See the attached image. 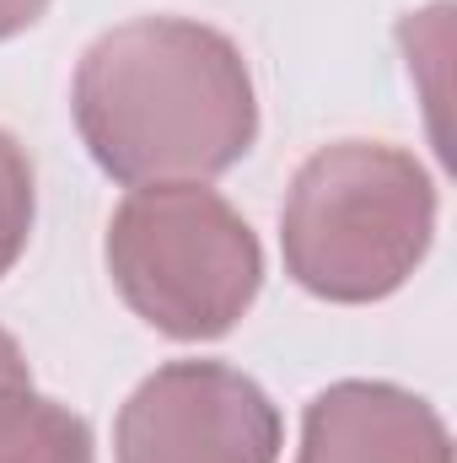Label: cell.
I'll return each instance as SVG.
<instances>
[{
    "label": "cell",
    "mask_w": 457,
    "mask_h": 463,
    "mask_svg": "<svg viewBox=\"0 0 457 463\" xmlns=\"http://www.w3.org/2000/svg\"><path fill=\"white\" fill-rule=\"evenodd\" d=\"M70 114L92 162L129 189L221 178L258 140L242 49L189 16L108 27L76 65Z\"/></svg>",
    "instance_id": "1"
},
{
    "label": "cell",
    "mask_w": 457,
    "mask_h": 463,
    "mask_svg": "<svg viewBox=\"0 0 457 463\" xmlns=\"http://www.w3.org/2000/svg\"><path fill=\"white\" fill-rule=\"evenodd\" d=\"M436 184L387 140H334L312 151L280 211V253L302 291L323 302H382L431 253Z\"/></svg>",
    "instance_id": "2"
},
{
    "label": "cell",
    "mask_w": 457,
    "mask_h": 463,
    "mask_svg": "<svg viewBox=\"0 0 457 463\" xmlns=\"http://www.w3.org/2000/svg\"><path fill=\"white\" fill-rule=\"evenodd\" d=\"M108 275L135 318L167 340H221L264 286V248L205 184L129 189L108 222Z\"/></svg>",
    "instance_id": "3"
},
{
    "label": "cell",
    "mask_w": 457,
    "mask_h": 463,
    "mask_svg": "<svg viewBox=\"0 0 457 463\" xmlns=\"http://www.w3.org/2000/svg\"><path fill=\"white\" fill-rule=\"evenodd\" d=\"M275 399L227 361H167L118 410L114 463H275Z\"/></svg>",
    "instance_id": "4"
},
{
    "label": "cell",
    "mask_w": 457,
    "mask_h": 463,
    "mask_svg": "<svg viewBox=\"0 0 457 463\" xmlns=\"http://www.w3.org/2000/svg\"><path fill=\"white\" fill-rule=\"evenodd\" d=\"M296 463H452V437L420 393L344 377L307 404Z\"/></svg>",
    "instance_id": "5"
},
{
    "label": "cell",
    "mask_w": 457,
    "mask_h": 463,
    "mask_svg": "<svg viewBox=\"0 0 457 463\" xmlns=\"http://www.w3.org/2000/svg\"><path fill=\"white\" fill-rule=\"evenodd\" d=\"M0 463H92V426L33 383H0Z\"/></svg>",
    "instance_id": "6"
},
{
    "label": "cell",
    "mask_w": 457,
    "mask_h": 463,
    "mask_svg": "<svg viewBox=\"0 0 457 463\" xmlns=\"http://www.w3.org/2000/svg\"><path fill=\"white\" fill-rule=\"evenodd\" d=\"M33 211H38L33 162L16 146V135L0 129V275H11V264L22 259V248L33 237Z\"/></svg>",
    "instance_id": "7"
},
{
    "label": "cell",
    "mask_w": 457,
    "mask_h": 463,
    "mask_svg": "<svg viewBox=\"0 0 457 463\" xmlns=\"http://www.w3.org/2000/svg\"><path fill=\"white\" fill-rule=\"evenodd\" d=\"M43 11H49V0H0V43L16 38V33H27Z\"/></svg>",
    "instance_id": "8"
},
{
    "label": "cell",
    "mask_w": 457,
    "mask_h": 463,
    "mask_svg": "<svg viewBox=\"0 0 457 463\" xmlns=\"http://www.w3.org/2000/svg\"><path fill=\"white\" fill-rule=\"evenodd\" d=\"M0 383H33V372H27V355L22 345L0 329Z\"/></svg>",
    "instance_id": "9"
}]
</instances>
